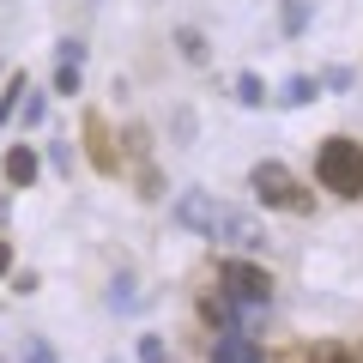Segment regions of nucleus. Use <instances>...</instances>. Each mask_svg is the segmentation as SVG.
<instances>
[{"label": "nucleus", "instance_id": "obj_1", "mask_svg": "<svg viewBox=\"0 0 363 363\" xmlns=\"http://www.w3.org/2000/svg\"><path fill=\"white\" fill-rule=\"evenodd\" d=\"M315 176H321V188L327 194H345V200H357L363 194V145H351V140H321V157H315Z\"/></svg>", "mask_w": 363, "mask_h": 363}, {"label": "nucleus", "instance_id": "obj_2", "mask_svg": "<svg viewBox=\"0 0 363 363\" xmlns=\"http://www.w3.org/2000/svg\"><path fill=\"white\" fill-rule=\"evenodd\" d=\"M255 194L267 200V206H279V212H315V200L291 182L285 164H255Z\"/></svg>", "mask_w": 363, "mask_h": 363}, {"label": "nucleus", "instance_id": "obj_3", "mask_svg": "<svg viewBox=\"0 0 363 363\" xmlns=\"http://www.w3.org/2000/svg\"><path fill=\"white\" fill-rule=\"evenodd\" d=\"M212 242H230V248H267V230H260L248 212H230V206H218L212 212Z\"/></svg>", "mask_w": 363, "mask_h": 363}, {"label": "nucleus", "instance_id": "obj_4", "mask_svg": "<svg viewBox=\"0 0 363 363\" xmlns=\"http://www.w3.org/2000/svg\"><path fill=\"white\" fill-rule=\"evenodd\" d=\"M218 279H224V285H230L242 303H267V297H272V279L255 267V260H224V267H218Z\"/></svg>", "mask_w": 363, "mask_h": 363}, {"label": "nucleus", "instance_id": "obj_5", "mask_svg": "<svg viewBox=\"0 0 363 363\" xmlns=\"http://www.w3.org/2000/svg\"><path fill=\"white\" fill-rule=\"evenodd\" d=\"M212 212H218V200L200 194V188H188V194L176 200V224H182V230H200V236H206L212 230Z\"/></svg>", "mask_w": 363, "mask_h": 363}, {"label": "nucleus", "instance_id": "obj_6", "mask_svg": "<svg viewBox=\"0 0 363 363\" xmlns=\"http://www.w3.org/2000/svg\"><path fill=\"white\" fill-rule=\"evenodd\" d=\"M212 363H267V357H260V345L248 333L230 327V333H218V345H212Z\"/></svg>", "mask_w": 363, "mask_h": 363}, {"label": "nucleus", "instance_id": "obj_7", "mask_svg": "<svg viewBox=\"0 0 363 363\" xmlns=\"http://www.w3.org/2000/svg\"><path fill=\"white\" fill-rule=\"evenodd\" d=\"M6 182H13V188H30V182H37V152H30V145H13V152H6Z\"/></svg>", "mask_w": 363, "mask_h": 363}, {"label": "nucleus", "instance_id": "obj_8", "mask_svg": "<svg viewBox=\"0 0 363 363\" xmlns=\"http://www.w3.org/2000/svg\"><path fill=\"white\" fill-rule=\"evenodd\" d=\"M200 309H206V321H218V327H230V321H236L230 297H206V303H200Z\"/></svg>", "mask_w": 363, "mask_h": 363}, {"label": "nucleus", "instance_id": "obj_9", "mask_svg": "<svg viewBox=\"0 0 363 363\" xmlns=\"http://www.w3.org/2000/svg\"><path fill=\"white\" fill-rule=\"evenodd\" d=\"M176 43H182L188 61H206V37H200V30H176Z\"/></svg>", "mask_w": 363, "mask_h": 363}, {"label": "nucleus", "instance_id": "obj_10", "mask_svg": "<svg viewBox=\"0 0 363 363\" xmlns=\"http://www.w3.org/2000/svg\"><path fill=\"white\" fill-rule=\"evenodd\" d=\"M309 97H321L315 79H291V85H285V104H309Z\"/></svg>", "mask_w": 363, "mask_h": 363}, {"label": "nucleus", "instance_id": "obj_11", "mask_svg": "<svg viewBox=\"0 0 363 363\" xmlns=\"http://www.w3.org/2000/svg\"><path fill=\"white\" fill-rule=\"evenodd\" d=\"M303 25H309V0H285V30L297 37Z\"/></svg>", "mask_w": 363, "mask_h": 363}, {"label": "nucleus", "instance_id": "obj_12", "mask_svg": "<svg viewBox=\"0 0 363 363\" xmlns=\"http://www.w3.org/2000/svg\"><path fill=\"white\" fill-rule=\"evenodd\" d=\"M109 303H116V309H140V297H133V279H116V285H109Z\"/></svg>", "mask_w": 363, "mask_h": 363}, {"label": "nucleus", "instance_id": "obj_13", "mask_svg": "<svg viewBox=\"0 0 363 363\" xmlns=\"http://www.w3.org/2000/svg\"><path fill=\"white\" fill-rule=\"evenodd\" d=\"M55 91H61V97H79V67H73V61H61V73H55Z\"/></svg>", "mask_w": 363, "mask_h": 363}, {"label": "nucleus", "instance_id": "obj_14", "mask_svg": "<svg viewBox=\"0 0 363 363\" xmlns=\"http://www.w3.org/2000/svg\"><path fill=\"white\" fill-rule=\"evenodd\" d=\"M140 363H169V351H164V339H157V333L140 339Z\"/></svg>", "mask_w": 363, "mask_h": 363}, {"label": "nucleus", "instance_id": "obj_15", "mask_svg": "<svg viewBox=\"0 0 363 363\" xmlns=\"http://www.w3.org/2000/svg\"><path fill=\"white\" fill-rule=\"evenodd\" d=\"M236 97H242L248 109H255V104H267V97H260V79H255V73H242V79H236Z\"/></svg>", "mask_w": 363, "mask_h": 363}, {"label": "nucleus", "instance_id": "obj_16", "mask_svg": "<svg viewBox=\"0 0 363 363\" xmlns=\"http://www.w3.org/2000/svg\"><path fill=\"white\" fill-rule=\"evenodd\" d=\"M37 121H43V97L25 85V128H37Z\"/></svg>", "mask_w": 363, "mask_h": 363}, {"label": "nucleus", "instance_id": "obj_17", "mask_svg": "<svg viewBox=\"0 0 363 363\" xmlns=\"http://www.w3.org/2000/svg\"><path fill=\"white\" fill-rule=\"evenodd\" d=\"M25 357H30V363H55V351L43 345V339H30V345H25Z\"/></svg>", "mask_w": 363, "mask_h": 363}, {"label": "nucleus", "instance_id": "obj_18", "mask_svg": "<svg viewBox=\"0 0 363 363\" xmlns=\"http://www.w3.org/2000/svg\"><path fill=\"white\" fill-rule=\"evenodd\" d=\"M6 267H13V248H6V242H0V272H6Z\"/></svg>", "mask_w": 363, "mask_h": 363}]
</instances>
